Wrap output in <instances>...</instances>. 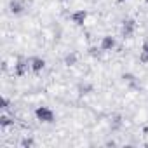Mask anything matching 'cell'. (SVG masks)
<instances>
[{
    "label": "cell",
    "mask_w": 148,
    "mask_h": 148,
    "mask_svg": "<svg viewBox=\"0 0 148 148\" xmlns=\"http://www.w3.org/2000/svg\"><path fill=\"white\" fill-rule=\"evenodd\" d=\"M35 117H37V120H40V122H44V124L54 122V112H52L51 108H47V106H38V108L35 110Z\"/></svg>",
    "instance_id": "6da1fadb"
},
{
    "label": "cell",
    "mask_w": 148,
    "mask_h": 148,
    "mask_svg": "<svg viewBox=\"0 0 148 148\" xmlns=\"http://www.w3.org/2000/svg\"><path fill=\"white\" fill-rule=\"evenodd\" d=\"M44 68H45V59H42V58H32L30 59V70L32 71L40 73Z\"/></svg>",
    "instance_id": "7a4b0ae2"
},
{
    "label": "cell",
    "mask_w": 148,
    "mask_h": 148,
    "mask_svg": "<svg viewBox=\"0 0 148 148\" xmlns=\"http://www.w3.org/2000/svg\"><path fill=\"white\" fill-rule=\"evenodd\" d=\"M115 45H117V42H115V38H113V37H110V35L103 37V38H101V44H99L101 51H112Z\"/></svg>",
    "instance_id": "3957f363"
},
{
    "label": "cell",
    "mask_w": 148,
    "mask_h": 148,
    "mask_svg": "<svg viewBox=\"0 0 148 148\" xmlns=\"http://www.w3.org/2000/svg\"><path fill=\"white\" fill-rule=\"evenodd\" d=\"M134 30H136V23H134L132 19L124 21V26H122V35H124V37H131V35L134 33Z\"/></svg>",
    "instance_id": "277c9868"
},
{
    "label": "cell",
    "mask_w": 148,
    "mask_h": 148,
    "mask_svg": "<svg viewBox=\"0 0 148 148\" xmlns=\"http://www.w3.org/2000/svg\"><path fill=\"white\" fill-rule=\"evenodd\" d=\"M70 18H71V21L75 23V25H84V21L87 18V12L86 11H77V12H73Z\"/></svg>",
    "instance_id": "5b68a950"
},
{
    "label": "cell",
    "mask_w": 148,
    "mask_h": 148,
    "mask_svg": "<svg viewBox=\"0 0 148 148\" xmlns=\"http://www.w3.org/2000/svg\"><path fill=\"white\" fill-rule=\"evenodd\" d=\"M30 68V63H25V61H19L18 64H16V70H14V73L18 77H23L25 75V71Z\"/></svg>",
    "instance_id": "8992f818"
},
{
    "label": "cell",
    "mask_w": 148,
    "mask_h": 148,
    "mask_svg": "<svg viewBox=\"0 0 148 148\" xmlns=\"http://www.w3.org/2000/svg\"><path fill=\"white\" fill-rule=\"evenodd\" d=\"M77 59H79V56H77L75 52L66 54V58H64V64H68V66H73V64L77 63Z\"/></svg>",
    "instance_id": "52a82bcc"
},
{
    "label": "cell",
    "mask_w": 148,
    "mask_h": 148,
    "mask_svg": "<svg viewBox=\"0 0 148 148\" xmlns=\"http://www.w3.org/2000/svg\"><path fill=\"white\" fill-rule=\"evenodd\" d=\"M11 11H12L14 14H19V12L23 11V4L19 2V0H12V2H11Z\"/></svg>",
    "instance_id": "ba28073f"
},
{
    "label": "cell",
    "mask_w": 148,
    "mask_h": 148,
    "mask_svg": "<svg viewBox=\"0 0 148 148\" xmlns=\"http://www.w3.org/2000/svg\"><path fill=\"white\" fill-rule=\"evenodd\" d=\"M141 61H143V63H148V42H145V45H143V54H141Z\"/></svg>",
    "instance_id": "9c48e42d"
},
{
    "label": "cell",
    "mask_w": 148,
    "mask_h": 148,
    "mask_svg": "<svg viewBox=\"0 0 148 148\" xmlns=\"http://www.w3.org/2000/svg\"><path fill=\"white\" fill-rule=\"evenodd\" d=\"M146 4H148V0H146Z\"/></svg>",
    "instance_id": "30bf717a"
},
{
    "label": "cell",
    "mask_w": 148,
    "mask_h": 148,
    "mask_svg": "<svg viewBox=\"0 0 148 148\" xmlns=\"http://www.w3.org/2000/svg\"><path fill=\"white\" fill-rule=\"evenodd\" d=\"M120 2H122V0H120Z\"/></svg>",
    "instance_id": "8fae6325"
}]
</instances>
